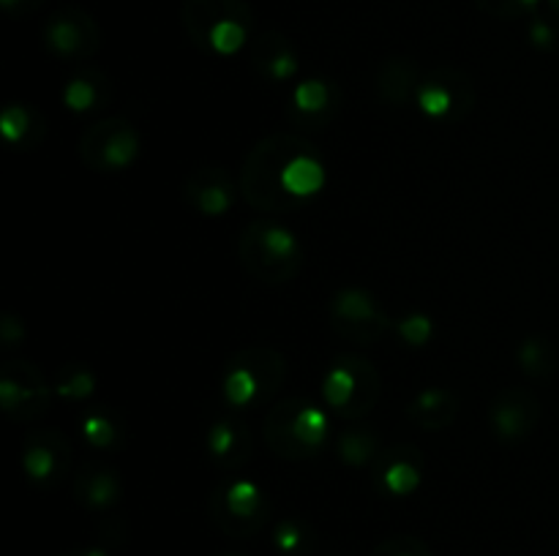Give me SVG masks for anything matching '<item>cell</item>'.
Masks as SVG:
<instances>
[{"mask_svg":"<svg viewBox=\"0 0 559 556\" xmlns=\"http://www.w3.org/2000/svg\"><path fill=\"white\" fill-rule=\"evenodd\" d=\"M58 556H107L102 548H71V551H60Z\"/></svg>","mask_w":559,"mask_h":556,"instance_id":"d590c367","label":"cell"},{"mask_svg":"<svg viewBox=\"0 0 559 556\" xmlns=\"http://www.w3.org/2000/svg\"><path fill=\"white\" fill-rule=\"evenodd\" d=\"M44 44L55 58L91 60L102 49V27L85 9L66 5L44 25Z\"/></svg>","mask_w":559,"mask_h":556,"instance_id":"7c38bea8","label":"cell"},{"mask_svg":"<svg viewBox=\"0 0 559 556\" xmlns=\"http://www.w3.org/2000/svg\"><path fill=\"white\" fill-rule=\"evenodd\" d=\"M140 131L126 118H104L80 136V161L93 172H123L140 156Z\"/></svg>","mask_w":559,"mask_h":556,"instance_id":"ba28073f","label":"cell"},{"mask_svg":"<svg viewBox=\"0 0 559 556\" xmlns=\"http://www.w3.org/2000/svg\"><path fill=\"white\" fill-rule=\"evenodd\" d=\"M328 431H331V420H328L325 409H320L309 398L289 396L267 409L262 439L278 458L309 461L322 452Z\"/></svg>","mask_w":559,"mask_h":556,"instance_id":"277c9868","label":"cell"},{"mask_svg":"<svg viewBox=\"0 0 559 556\" xmlns=\"http://www.w3.org/2000/svg\"><path fill=\"white\" fill-rule=\"evenodd\" d=\"M478 101V90L467 71L456 65H437L424 76L418 90V107L431 118L462 120L467 118Z\"/></svg>","mask_w":559,"mask_h":556,"instance_id":"8fae6325","label":"cell"},{"mask_svg":"<svg viewBox=\"0 0 559 556\" xmlns=\"http://www.w3.org/2000/svg\"><path fill=\"white\" fill-rule=\"evenodd\" d=\"M287 358L267 343H251L229 354L222 371V398L229 409L260 407L282 390Z\"/></svg>","mask_w":559,"mask_h":556,"instance_id":"3957f363","label":"cell"},{"mask_svg":"<svg viewBox=\"0 0 559 556\" xmlns=\"http://www.w3.org/2000/svg\"><path fill=\"white\" fill-rule=\"evenodd\" d=\"M475 5H478L484 14L495 16V20H508V22L530 14V11L524 9L522 0H475Z\"/></svg>","mask_w":559,"mask_h":556,"instance_id":"1f68e13d","label":"cell"},{"mask_svg":"<svg viewBox=\"0 0 559 556\" xmlns=\"http://www.w3.org/2000/svg\"><path fill=\"white\" fill-rule=\"evenodd\" d=\"M328 319H331L336 336H342L344 341L360 343V347L382 341L393 327L391 316L382 311L374 294L360 287L338 289L328 303Z\"/></svg>","mask_w":559,"mask_h":556,"instance_id":"9c48e42d","label":"cell"},{"mask_svg":"<svg viewBox=\"0 0 559 556\" xmlns=\"http://www.w3.org/2000/svg\"><path fill=\"white\" fill-rule=\"evenodd\" d=\"M238 196H240V183H235L229 169L213 167V164L197 167L183 183L186 205H189L191 210L200 213V216H207V218H218L224 216V213L233 210Z\"/></svg>","mask_w":559,"mask_h":556,"instance_id":"2e32d148","label":"cell"},{"mask_svg":"<svg viewBox=\"0 0 559 556\" xmlns=\"http://www.w3.org/2000/svg\"><path fill=\"white\" fill-rule=\"evenodd\" d=\"M52 396L55 387L36 363L22 358L5 360L0 368V407L5 418L16 423H33L49 412Z\"/></svg>","mask_w":559,"mask_h":556,"instance_id":"30bf717a","label":"cell"},{"mask_svg":"<svg viewBox=\"0 0 559 556\" xmlns=\"http://www.w3.org/2000/svg\"><path fill=\"white\" fill-rule=\"evenodd\" d=\"M516 363L533 379H546V376L555 374L557 354L546 338L530 336L516 347Z\"/></svg>","mask_w":559,"mask_h":556,"instance_id":"4316f807","label":"cell"},{"mask_svg":"<svg viewBox=\"0 0 559 556\" xmlns=\"http://www.w3.org/2000/svg\"><path fill=\"white\" fill-rule=\"evenodd\" d=\"M273 545L287 556L306 554L314 545V529L300 518H284L273 529Z\"/></svg>","mask_w":559,"mask_h":556,"instance_id":"f1b7e54d","label":"cell"},{"mask_svg":"<svg viewBox=\"0 0 559 556\" xmlns=\"http://www.w3.org/2000/svg\"><path fill=\"white\" fill-rule=\"evenodd\" d=\"M271 499L254 480H224L207 496V512L227 537H254L271 518Z\"/></svg>","mask_w":559,"mask_h":556,"instance_id":"52a82bcc","label":"cell"},{"mask_svg":"<svg viewBox=\"0 0 559 556\" xmlns=\"http://www.w3.org/2000/svg\"><path fill=\"white\" fill-rule=\"evenodd\" d=\"M0 338H3L5 347H16V343L25 338V325L16 314H3L0 316Z\"/></svg>","mask_w":559,"mask_h":556,"instance_id":"d6a6232c","label":"cell"},{"mask_svg":"<svg viewBox=\"0 0 559 556\" xmlns=\"http://www.w3.org/2000/svg\"><path fill=\"white\" fill-rule=\"evenodd\" d=\"M306 142V136L293 131H276L267 134L246 153L243 167H240V196L249 202L254 210L278 216V213H293L298 202L289 196L284 185L287 164L293 153Z\"/></svg>","mask_w":559,"mask_h":556,"instance_id":"6da1fadb","label":"cell"},{"mask_svg":"<svg viewBox=\"0 0 559 556\" xmlns=\"http://www.w3.org/2000/svg\"><path fill=\"white\" fill-rule=\"evenodd\" d=\"M522 3H524V9H527V11H535V5H538L540 0H522Z\"/></svg>","mask_w":559,"mask_h":556,"instance_id":"8d00e7d4","label":"cell"},{"mask_svg":"<svg viewBox=\"0 0 559 556\" xmlns=\"http://www.w3.org/2000/svg\"><path fill=\"white\" fill-rule=\"evenodd\" d=\"M420 65L407 55H391L374 71V93L380 104L391 109H404L418 104V90L424 85Z\"/></svg>","mask_w":559,"mask_h":556,"instance_id":"ac0fdd59","label":"cell"},{"mask_svg":"<svg viewBox=\"0 0 559 556\" xmlns=\"http://www.w3.org/2000/svg\"><path fill=\"white\" fill-rule=\"evenodd\" d=\"M407 418L420 431H442L459 418V396L448 387H426L407 403Z\"/></svg>","mask_w":559,"mask_h":556,"instance_id":"7402d4cb","label":"cell"},{"mask_svg":"<svg viewBox=\"0 0 559 556\" xmlns=\"http://www.w3.org/2000/svg\"><path fill=\"white\" fill-rule=\"evenodd\" d=\"M55 396L69 398V401H85L96 390V374L82 363L60 365L55 374Z\"/></svg>","mask_w":559,"mask_h":556,"instance_id":"83f0119b","label":"cell"},{"mask_svg":"<svg viewBox=\"0 0 559 556\" xmlns=\"http://www.w3.org/2000/svg\"><path fill=\"white\" fill-rule=\"evenodd\" d=\"M325 403L344 420H360L380 403L382 376L360 354H336L322 382Z\"/></svg>","mask_w":559,"mask_h":556,"instance_id":"8992f818","label":"cell"},{"mask_svg":"<svg viewBox=\"0 0 559 556\" xmlns=\"http://www.w3.org/2000/svg\"><path fill=\"white\" fill-rule=\"evenodd\" d=\"M63 104L76 114H87L102 109L104 104L112 96V85H109V76L104 74L96 65H85V69L76 71L69 82L63 85Z\"/></svg>","mask_w":559,"mask_h":556,"instance_id":"cb8c5ba5","label":"cell"},{"mask_svg":"<svg viewBox=\"0 0 559 556\" xmlns=\"http://www.w3.org/2000/svg\"><path fill=\"white\" fill-rule=\"evenodd\" d=\"M205 450L218 469L233 472V469L246 467L254 456V431L235 409H229L227 414L213 420L211 428H207Z\"/></svg>","mask_w":559,"mask_h":556,"instance_id":"e0dca14e","label":"cell"},{"mask_svg":"<svg viewBox=\"0 0 559 556\" xmlns=\"http://www.w3.org/2000/svg\"><path fill=\"white\" fill-rule=\"evenodd\" d=\"M71 439L58 428H33L22 436V469L36 485L60 483L71 467Z\"/></svg>","mask_w":559,"mask_h":556,"instance_id":"4fadbf2b","label":"cell"},{"mask_svg":"<svg viewBox=\"0 0 559 556\" xmlns=\"http://www.w3.org/2000/svg\"><path fill=\"white\" fill-rule=\"evenodd\" d=\"M338 109H342V87L331 80H311L298 82L287 101V120L298 129H325L336 120Z\"/></svg>","mask_w":559,"mask_h":556,"instance_id":"9a60e30c","label":"cell"},{"mask_svg":"<svg viewBox=\"0 0 559 556\" xmlns=\"http://www.w3.org/2000/svg\"><path fill=\"white\" fill-rule=\"evenodd\" d=\"M238 259L251 278L267 287L289 283L306 262L304 243L273 218H254L238 238Z\"/></svg>","mask_w":559,"mask_h":556,"instance_id":"7a4b0ae2","label":"cell"},{"mask_svg":"<svg viewBox=\"0 0 559 556\" xmlns=\"http://www.w3.org/2000/svg\"><path fill=\"white\" fill-rule=\"evenodd\" d=\"M540 398L527 387H506L489 403V425L500 442H522L538 428Z\"/></svg>","mask_w":559,"mask_h":556,"instance_id":"5bb4252c","label":"cell"},{"mask_svg":"<svg viewBox=\"0 0 559 556\" xmlns=\"http://www.w3.org/2000/svg\"><path fill=\"white\" fill-rule=\"evenodd\" d=\"M530 41H533L538 49H551L557 41L555 27L544 20H535L533 27H530Z\"/></svg>","mask_w":559,"mask_h":556,"instance_id":"836d02e7","label":"cell"},{"mask_svg":"<svg viewBox=\"0 0 559 556\" xmlns=\"http://www.w3.org/2000/svg\"><path fill=\"white\" fill-rule=\"evenodd\" d=\"M251 65L267 82H289L300 69L293 41L282 31H276V27H265V31L254 36Z\"/></svg>","mask_w":559,"mask_h":556,"instance_id":"d6986e66","label":"cell"},{"mask_svg":"<svg viewBox=\"0 0 559 556\" xmlns=\"http://www.w3.org/2000/svg\"><path fill=\"white\" fill-rule=\"evenodd\" d=\"M80 431L93 450H118L126 442V425L112 409H91L82 414Z\"/></svg>","mask_w":559,"mask_h":556,"instance_id":"d4e9b609","label":"cell"},{"mask_svg":"<svg viewBox=\"0 0 559 556\" xmlns=\"http://www.w3.org/2000/svg\"><path fill=\"white\" fill-rule=\"evenodd\" d=\"M216 556H246V554H235V551H229V554H216Z\"/></svg>","mask_w":559,"mask_h":556,"instance_id":"f35d334b","label":"cell"},{"mask_svg":"<svg viewBox=\"0 0 559 556\" xmlns=\"http://www.w3.org/2000/svg\"><path fill=\"white\" fill-rule=\"evenodd\" d=\"M336 452L338 461L347 463V467H369V463H377L382 452L380 436L369 428H349L338 436Z\"/></svg>","mask_w":559,"mask_h":556,"instance_id":"484cf974","label":"cell"},{"mask_svg":"<svg viewBox=\"0 0 559 556\" xmlns=\"http://www.w3.org/2000/svg\"><path fill=\"white\" fill-rule=\"evenodd\" d=\"M47 0H0V9L9 16H27L33 11H38Z\"/></svg>","mask_w":559,"mask_h":556,"instance_id":"e575fe53","label":"cell"},{"mask_svg":"<svg viewBox=\"0 0 559 556\" xmlns=\"http://www.w3.org/2000/svg\"><path fill=\"white\" fill-rule=\"evenodd\" d=\"M377 478L391 496H409L424 480V458L415 445H393L377 458Z\"/></svg>","mask_w":559,"mask_h":556,"instance_id":"ffe728a7","label":"cell"},{"mask_svg":"<svg viewBox=\"0 0 559 556\" xmlns=\"http://www.w3.org/2000/svg\"><path fill=\"white\" fill-rule=\"evenodd\" d=\"M549 5H551V9H555L557 14H559V0H549Z\"/></svg>","mask_w":559,"mask_h":556,"instance_id":"74e56055","label":"cell"},{"mask_svg":"<svg viewBox=\"0 0 559 556\" xmlns=\"http://www.w3.org/2000/svg\"><path fill=\"white\" fill-rule=\"evenodd\" d=\"M371 556H435L424 540L413 537V534H393L382 543L374 545Z\"/></svg>","mask_w":559,"mask_h":556,"instance_id":"4dcf8cb0","label":"cell"},{"mask_svg":"<svg viewBox=\"0 0 559 556\" xmlns=\"http://www.w3.org/2000/svg\"><path fill=\"white\" fill-rule=\"evenodd\" d=\"M186 36L197 49L235 55L254 31V9L246 0H183L180 3Z\"/></svg>","mask_w":559,"mask_h":556,"instance_id":"5b68a950","label":"cell"},{"mask_svg":"<svg viewBox=\"0 0 559 556\" xmlns=\"http://www.w3.org/2000/svg\"><path fill=\"white\" fill-rule=\"evenodd\" d=\"M0 131H3V140L16 150H36L47 136V120L31 104L11 101L0 112Z\"/></svg>","mask_w":559,"mask_h":556,"instance_id":"603a6c76","label":"cell"},{"mask_svg":"<svg viewBox=\"0 0 559 556\" xmlns=\"http://www.w3.org/2000/svg\"><path fill=\"white\" fill-rule=\"evenodd\" d=\"M123 496V480L118 469L104 461L82 463L74 474V499L87 510H109Z\"/></svg>","mask_w":559,"mask_h":556,"instance_id":"44dd1931","label":"cell"},{"mask_svg":"<svg viewBox=\"0 0 559 556\" xmlns=\"http://www.w3.org/2000/svg\"><path fill=\"white\" fill-rule=\"evenodd\" d=\"M393 330L409 347H426L431 341V336H435V322L426 314H407L399 322H393Z\"/></svg>","mask_w":559,"mask_h":556,"instance_id":"f546056e","label":"cell"}]
</instances>
